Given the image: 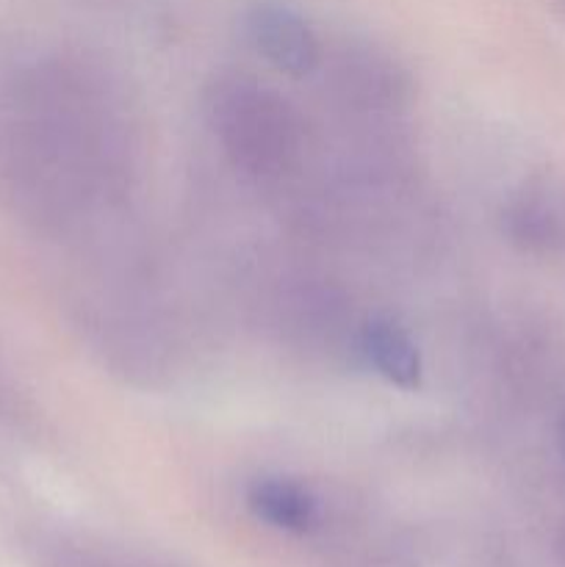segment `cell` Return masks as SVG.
Instances as JSON below:
<instances>
[{
    "label": "cell",
    "mask_w": 565,
    "mask_h": 567,
    "mask_svg": "<svg viewBox=\"0 0 565 567\" xmlns=\"http://www.w3.org/2000/svg\"><path fill=\"white\" fill-rule=\"evenodd\" d=\"M208 114L225 153L249 175H280L297 161V114L271 89L242 75L225 78L210 89Z\"/></svg>",
    "instance_id": "1"
},
{
    "label": "cell",
    "mask_w": 565,
    "mask_h": 567,
    "mask_svg": "<svg viewBox=\"0 0 565 567\" xmlns=\"http://www.w3.org/2000/svg\"><path fill=\"white\" fill-rule=\"evenodd\" d=\"M249 37L258 53L288 75H308L319 64V39L302 14L282 3H260L249 14Z\"/></svg>",
    "instance_id": "2"
},
{
    "label": "cell",
    "mask_w": 565,
    "mask_h": 567,
    "mask_svg": "<svg viewBox=\"0 0 565 567\" xmlns=\"http://www.w3.org/2000/svg\"><path fill=\"white\" fill-rule=\"evenodd\" d=\"M360 352L371 369L399 388H413L421 380V354L413 338L386 319L369 321L360 332Z\"/></svg>",
    "instance_id": "3"
},
{
    "label": "cell",
    "mask_w": 565,
    "mask_h": 567,
    "mask_svg": "<svg viewBox=\"0 0 565 567\" xmlns=\"http://www.w3.org/2000/svg\"><path fill=\"white\" fill-rule=\"evenodd\" d=\"M249 507L266 524L286 532H308L316 520V498L288 480H260L249 487Z\"/></svg>",
    "instance_id": "4"
}]
</instances>
